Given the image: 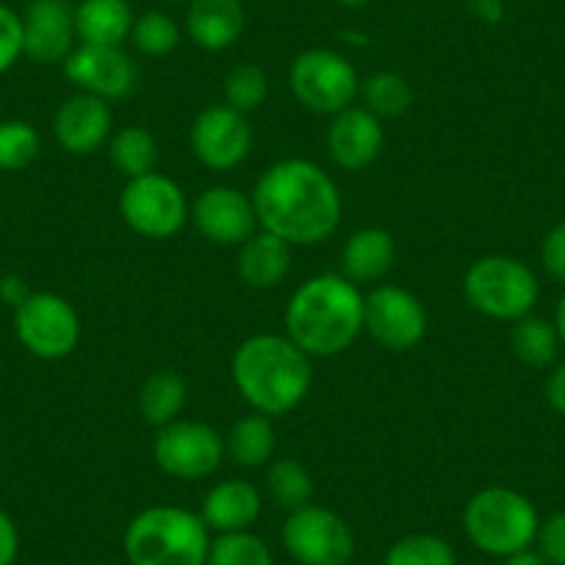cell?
<instances>
[{
    "label": "cell",
    "mask_w": 565,
    "mask_h": 565,
    "mask_svg": "<svg viewBox=\"0 0 565 565\" xmlns=\"http://www.w3.org/2000/svg\"><path fill=\"white\" fill-rule=\"evenodd\" d=\"M286 335L308 358H335L363 333V291L344 275H317L297 286L282 313Z\"/></svg>",
    "instance_id": "3957f363"
},
{
    "label": "cell",
    "mask_w": 565,
    "mask_h": 565,
    "mask_svg": "<svg viewBox=\"0 0 565 565\" xmlns=\"http://www.w3.org/2000/svg\"><path fill=\"white\" fill-rule=\"evenodd\" d=\"M504 565H548V559L543 557L537 548H521V552L510 554V557H504Z\"/></svg>",
    "instance_id": "b9f144b4"
},
{
    "label": "cell",
    "mask_w": 565,
    "mask_h": 565,
    "mask_svg": "<svg viewBox=\"0 0 565 565\" xmlns=\"http://www.w3.org/2000/svg\"><path fill=\"white\" fill-rule=\"evenodd\" d=\"M260 231L275 233L291 247L322 244L341 225V192L333 178L308 159H282L253 189Z\"/></svg>",
    "instance_id": "6da1fadb"
},
{
    "label": "cell",
    "mask_w": 565,
    "mask_h": 565,
    "mask_svg": "<svg viewBox=\"0 0 565 565\" xmlns=\"http://www.w3.org/2000/svg\"><path fill=\"white\" fill-rule=\"evenodd\" d=\"M211 530L200 513L178 504H153L130 519L122 535L128 565H205Z\"/></svg>",
    "instance_id": "277c9868"
},
{
    "label": "cell",
    "mask_w": 565,
    "mask_h": 565,
    "mask_svg": "<svg viewBox=\"0 0 565 565\" xmlns=\"http://www.w3.org/2000/svg\"><path fill=\"white\" fill-rule=\"evenodd\" d=\"M466 9L482 25H499L504 20V0H466Z\"/></svg>",
    "instance_id": "f35d334b"
},
{
    "label": "cell",
    "mask_w": 565,
    "mask_h": 565,
    "mask_svg": "<svg viewBox=\"0 0 565 565\" xmlns=\"http://www.w3.org/2000/svg\"><path fill=\"white\" fill-rule=\"evenodd\" d=\"M463 297L482 317L515 322L535 311L541 282L521 258L493 253L482 255L466 269Z\"/></svg>",
    "instance_id": "8992f818"
},
{
    "label": "cell",
    "mask_w": 565,
    "mask_h": 565,
    "mask_svg": "<svg viewBox=\"0 0 565 565\" xmlns=\"http://www.w3.org/2000/svg\"><path fill=\"white\" fill-rule=\"evenodd\" d=\"M335 3H339V7H344V9H363L369 0H335Z\"/></svg>",
    "instance_id": "ee69618b"
},
{
    "label": "cell",
    "mask_w": 565,
    "mask_h": 565,
    "mask_svg": "<svg viewBox=\"0 0 565 565\" xmlns=\"http://www.w3.org/2000/svg\"><path fill=\"white\" fill-rule=\"evenodd\" d=\"M244 23L242 0H189L183 31L198 47L220 53L242 40Z\"/></svg>",
    "instance_id": "d6986e66"
},
{
    "label": "cell",
    "mask_w": 565,
    "mask_h": 565,
    "mask_svg": "<svg viewBox=\"0 0 565 565\" xmlns=\"http://www.w3.org/2000/svg\"><path fill=\"white\" fill-rule=\"evenodd\" d=\"M396 264V242L385 227H361L341 247V275L355 286H377Z\"/></svg>",
    "instance_id": "44dd1931"
},
{
    "label": "cell",
    "mask_w": 565,
    "mask_h": 565,
    "mask_svg": "<svg viewBox=\"0 0 565 565\" xmlns=\"http://www.w3.org/2000/svg\"><path fill=\"white\" fill-rule=\"evenodd\" d=\"M231 377L242 399L264 416H286L311 394V358L282 333H255L236 347Z\"/></svg>",
    "instance_id": "7a4b0ae2"
},
{
    "label": "cell",
    "mask_w": 565,
    "mask_h": 565,
    "mask_svg": "<svg viewBox=\"0 0 565 565\" xmlns=\"http://www.w3.org/2000/svg\"><path fill=\"white\" fill-rule=\"evenodd\" d=\"M153 458L167 477L183 482L205 480L225 460V438L211 424L175 418L156 433Z\"/></svg>",
    "instance_id": "8fae6325"
},
{
    "label": "cell",
    "mask_w": 565,
    "mask_h": 565,
    "mask_svg": "<svg viewBox=\"0 0 565 565\" xmlns=\"http://www.w3.org/2000/svg\"><path fill=\"white\" fill-rule=\"evenodd\" d=\"M225 106L236 108L238 114H253L269 97V75L258 64H236L225 75Z\"/></svg>",
    "instance_id": "836d02e7"
},
{
    "label": "cell",
    "mask_w": 565,
    "mask_h": 565,
    "mask_svg": "<svg viewBox=\"0 0 565 565\" xmlns=\"http://www.w3.org/2000/svg\"><path fill=\"white\" fill-rule=\"evenodd\" d=\"M238 277L249 289L269 291L277 289L291 271V244L277 238L269 231H255L247 242L238 247L236 260Z\"/></svg>",
    "instance_id": "7402d4cb"
},
{
    "label": "cell",
    "mask_w": 565,
    "mask_h": 565,
    "mask_svg": "<svg viewBox=\"0 0 565 565\" xmlns=\"http://www.w3.org/2000/svg\"><path fill=\"white\" fill-rule=\"evenodd\" d=\"M20 18H23V56L29 62L42 67L67 62L78 42L67 0H31Z\"/></svg>",
    "instance_id": "2e32d148"
},
{
    "label": "cell",
    "mask_w": 565,
    "mask_h": 565,
    "mask_svg": "<svg viewBox=\"0 0 565 565\" xmlns=\"http://www.w3.org/2000/svg\"><path fill=\"white\" fill-rule=\"evenodd\" d=\"M170 3H189V0H170Z\"/></svg>",
    "instance_id": "f6af8a7d"
},
{
    "label": "cell",
    "mask_w": 565,
    "mask_h": 565,
    "mask_svg": "<svg viewBox=\"0 0 565 565\" xmlns=\"http://www.w3.org/2000/svg\"><path fill=\"white\" fill-rule=\"evenodd\" d=\"M189 220H194L205 242L220 247H242L258 231L253 198L236 186H209L200 192Z\"/></svg>",
    "instance_id": "9a60e30c"
},
{
    "label": "cell",
    "mask_w": 565,
    "mask_h": 565,
    "mask_svg": "<svg viewBox=\"0 0 565 565\" xmlns=\"http://www.w3.org/2000/svg\"><path fill=\"white\" fill-rule=\"evenodd\" d=\"M541 515L521 491L508 486H488L477 491L463 508V530L471 546L491 557L530 548L537 537Z\"/></svg>",
    "instance_id": "5b68a950"
},
{
    "label": "cell",
    "mask_w": 565,
    "mask_h": 565,
    "mask_svg": "<svg viewBox=\"0 0 565 565\" xmlns=\"http://www.w3.org/2000/svg\"><path fill=\"white\" fill-rule=\"evenodd\" d=\"M510 347H513V355L521 363L532 369H546L557 361L559 355V341L557 324L554 319L535 317V313H526V317L515 319L513 330H510Z\"/></svg>",
    "instance_id": "484cf974"
},
{
    "label": "cell",
    "mask_w": 565,
    "mask_h": 565,
    "mask_svg": "<svg viewBox=\"0 0 565 565\" xmlns=\"http://www.w3.org/2000/svg\"><path fill=\"white\" fill-rule=\"evenodd\" d=\"M385 145L383 119L369 108L350 106L333 114L328 125V153L335 167L347 172H361L380 159Z\"/></svg>",
    "instance_id": "e0dca14e"
},
{
    "label": "cell",
    "mask_w": 565,
    "mask_h": 565,
    "mask_svg": "<svg viewBox=\"0 0 565 565\" xmlns=\"http://www.w3.org/2000/svg\"><path fill=\"white\" fill-rule=\"evenodd\" d=\"M383 565H458V554L449 541L430 532H416L391 543Z\"/></svg>",
    "instance_id": "1f68e13d"
},
{
    "label": "cell",
    "mask_w": 565,
    "mask_h": 565,
    "mask_svg": "<svg viewBox=\"0 0 565 565\" xmlns=\"http://www.w3.org/2000/svg\"><path fill=\"white\" fill-rule=\"evenodd\" d=\"M81 317L73 302L53 291H31L23 306L14 308V335L42 361H62L81 344Z\"/></svg>",
    "instance_id": "9c48e42d"
},
{
    "label": "cell",
    "mask_w": 565,
    "mask_h": 565,
    "mask_svg": "<svg viewBox=\"0 0 565 565\" xmlns=\"http://www.w3.org/2000/svg\"><path fill=\"white\" fill-rule=\"evenodd\" d=\"M554 324H557L559 341H563V347H565V295L559 297V302H557V311H554Z\"/></svg>",
    "instance_id": "7bdbcfd3"
},
{
    "label": "cell",
    "mask_w": 565,
    "mask_h": 565,
    "mask_svg": "<svg viewBox=\"0 0 565 565\" xmlns=\"http://www.w3.org/2000/svg\"><path fill=\"white\" fill-rule=\"evenodd\" d=\"M73 18L81 45H122L136 14L128 0H81Z\"/></svg>",
    "instance_id": "603a6c76"
},
{
    "label": "cell",
    "mask_w": 565,
    "mask_h": 565,
    "mask_svg": "<svg viewBox=\"0 0 565 565\" xmlns=\"http://www.w3.org/2000/svg\"><path fill=\"white\" fill-rule=\"evenodd\" d=\"M189 388L186 380L170 369H159L150 374L139 388V416L150 427H167L175 418H181L183 407H186Z\"/></svg>",
    "instance_id": "d4e9b609"
},
{
    "label": "cell",
    "mask_w": 565,
    "mask_h": 565,
    "mask_svg": "<svg viewBox=\"0 0 565 565\" xmlns=\"http://www.w3.org/2000/svg\"><path fill=\"white\" fill-rule=\"evenodd\" d=\"M363 333L383 350L407 352L422 344L427 333V311L413 291L394 282H377L363 295Z\"/></svg>",
    "instance_id": "7c38bea8"
},
{
    "label": "cell",
    "mask_w": 565,
    "mask_h": 565,
    "mask_svg": "<svg viewBox=\"0 0 565 565\" xmlns=\"http://www.w3.org/2000/svg\"><path fill=\"white\" fill-rule=\"evenodd\" d=\"M20 554V530L12 515L0 508V565H14Z\"/></svg>",
    "instance_id": "74e56055"
},
{
    "label": "cell",
    "mask_w": 565,
    "mask_h": 565,
    "mask_svg": "<svg viewBox=\"0 0 565 565\" xmlns=\"http://www.w3.org/2000/svg\"><path fill=\"white\" fill-rule=\"evenodd\" d=\"M205 565H275L269 543L253 530L222 532L211 537L209 563Z\"/></svg>",
    "instance_id": "4dcf8cb0"
},
{
    "label": "cell",
    "mask_w": 565,
    "mask_h": 565,
    "mask_svg": "<svg viewBox=\"0 0 565 565\" xmlns=\"http://www.w3.org/2000/svg\"><path fill=\"white\" fill-rule=\"evenodd\" d=\"M23 58V18L0 3V75H7Z\"/></svg>",
    "instance_id": "e575fe53"
},
{
    "label": "cell",
    "mask_w": 565,
    "mask_h": 565,
    "mask_svg": "<svg viewBox=\"0 0 565 565\" xmlns=\"http://www.w3.org/2000/svg\"><path fill=\"white\" fill-rule=\"evenodd\" d=\"M189 148L194 159L209 170H236L253 150V128L247 114H238L225 103L203 108L189 128Z\"/></svg>",
    "instance_id": "4fadbf2b"
},
{
    "label": "cell",
    "mask_w": 565,
    "mask_h": 565,
    "mask_svg": "<svg viewBox=\"0 0 565 565\" xmlns=\"http://www.w3.org/2000/svg\"><path fill=\"white\" fill-rule=\"evenodd\" d=\"M29 286H25L23 277L18 275H7V277H0V300L7 302V306L18 308L23 306L25 300H29Z\"/></svg>",
    "instance_id": "60d3db41"
},
{
    "label": "cell",
    "mask_w": 565,
    "mask_h": 565,
    "mask_svg": "<svg viewBox=\"0 0 565 565\" xmlns=\"http://www.w3.org/2000/svg\"><path fill=\"white\" fill-rule=\"evenodd\" d=\"M53 139L70 156H92L111 139V108L95 95L67 97L53 114Z\"/></svg>",
    "instance_id": "ac0fdd59"
},
{
    "label": "cell",
    "mask_w": 565,
    "mask_h": 565,
    "mask_svg": "<svg viewBox=\"0 0 565 565\" xmlns=\"http://www.w3.org/2000/svg\"><path fill=\"white\" fill-rule=\"evenodd\" d=\"M181 25H178L167 12H159V9L136 14L134 29H130V42H134V47L141 56L150 58L170 56V53L178 51V45H181Z\"/></svg>",
    "instance_id": "f546056e"
},
{
    "label": "cell",
    "mask_w": 565,
    "mask_h": 565,
    "mask_svg": "<svg viewBox=\"0 0 565 565\" xmlns=\"http://www.w3.org/2000/svg\"><path fill=\"white\" fill-rule=\"evenodd\" d=\"M108 159L125 181L148 175L159 164V141L148 128L128 125L108 139Z\"/></svg>",
    "instance_id": "4316f807"
},
{
    "label": "cell",
    "mask_w": 565,
    "mask_h": 565,
    "mask_svg": "<svg viewBox=\"0 0 565 565\" xmlns=\"http://www.w3.org/2000/svg\"><path fill=\"white\" fill-rule=\"evenodd\" d=\"M40 130L25 119H3L0 122V172L29 170L40 159Z\"/></svg>",
    "instance_id": "d6a6232c"
},
{
    "label": "cell",
    "mask_w": 565,
    "mask_h": 565,
    "mask_svg": "<svg viewBox=\"0 0 565 565\" xmlns=\"http://www.w3.org/2000/svg\"><path fill=\"white\" fill-rule=\"evenodd\" d=\"M282 546L297 565H350L355 535L335 510L308 502L282 521Z\"/></svg>",
    "instance_id": "30bf717a"
},
{
    "label": "cell",
    "mask_w": 565,
    "mask_h": 565,
    "mask_svg": "<svg viewBox=\"0 0 565 565\" xmlns=\"http://www.w3.org/2000/svg\"><path fill=\"white\" fill-rule=\"evenodd\" d=\"M264 499L260 491L249 480H222L203 497L200 519L205 521L214 535L222 532H242L253 530L255 521L260 519Z\"/></svg>",
    "instance_id": "ffe728a7"
},
{
    "label": "cell",
    "mask_w": 565,
    "mask_h": 565,
    "mask_svg": "<svg viewBox=\"0 0 565 565\" xmlns=\"http://www.w3.org/2000/svg\"><path fill=\"white\" fill-rule=\"evenodd\" d=\"M289 86L302 108L333 117L355 103L361 78L344 53L330 47H308L291 62Z\"/></svg>",
    "instance_id": "ba28073f"
},
{
    "label": "cell",
    "mask_w": 565,
    "mask_h": 565,
    "mask_svg": "<svg viewBox=\"0 0 565 565\" xmlns=\"http://www.w3.org/2000/svg\"><path fill=\"white\" fill-rule=\"evenodd\" d=\"M535 543L548 565H565V513H554L541 521Z\"/></svg>",
    "instance_id": "d590c367"
},
{
    "label": "cell",
    "mask_w": 565,
    "mask_h": 565,
    "mask_svg": "<svg viewBox=\"0 0 565 565\" xmlns=\"http://www.w3.org/2000/svg\"><path fill=\"white\" fill-rule=\"evenodd\" d=\"M277 433L275 424L264 413L242 416L225 436V455L242 469H260L275 460Z\"/></svg>",
    "instance_id": "cb8c5ba5"
},
{
    "label": "cell",
    "mask_w": 565,
    "mask_h": 565,
    "mask_svg": "<svg viewBox=\"0 0 565 565\" xmlns=\"http://www.w3.org/2000/svg\"><path fill=\"white\" fill-rule=\"evenodd\" d=\"M119 216L136 236L164 242L183 231L192 216V205L181 183L153 170L125 181L119 192Z\"/></svg>",
    "instance_id": "52a82bcc"
},
{
    "label": "cell",
    "mask_w": 565,
    "mask_h": 565,
    "mask_svg": "<svg viewBox=\"0 0 565 565\" xmlns=\"http://www.w3.org/2000/svg\"><path fill=\"white\" fill-rule=\"evenodd\" d=\"M546 402L554 413L565 416V361L548 372L546 377Z\"/></svg>",
    "instance_id": "ab89813d"
},
{
    "label": "cell",
    "mask_w": 565,
    "mask_h": 565,
    "mask_svg": "<svg viewBox=\"0 0 565 565\" xmlns=\"http://www.w3.org/2000/svg\"><path fill=\"white\" fill-rule=\"evenodd\" d=\"M266 493L277 508L291 513L313 502V480L300 460L275 458L266 466Z\"/></svg>",
    "instance_id": "83f0119b"
},
{
    "label": "cell",
    "mask_w": 565,
    "mask_h": 565,
    "mask_svg": "<svg viewBox=\"0 0 565 565\" xmlns=\"http://www.w3.org/2000/svg\"><path fill=\"white\" fill-rule=\"evenodd\" d=\"M361 100L363 108L380 119H394L411 111L413 106V86L402 78L399 73H374L361 81Z\"/></svg>",
    "instance_id": "f1b7e54d"
},
{
    "label": "cell",
    "mask_w": 565,
    "mask_h": 565,
    "mask_svg": "<svg viewBox=\"0 0 565 565\" xmlns=\"http://www.w3.org/2000/svg\"><path fill=\"white\" fill-rule=\"evenodd\" d=\"M541 264L552 280L565 286V222H557L546 231L541 242Z\"/></svg>",
    "instance_id": "8d00e7d4"
},
{
    "label": "cell",
    "mask_w": 565,
    "mask_h": 565,
    "mask_svg": "<svg viewBox=\"0 0 565 565\" xmlns=\"http://www.w3.org/2000/svg\"><path fill=\"white\" fill-rule=\"evenodd\" d=\"M64 75L78 92L106 103L134 95L139 84V70L122 45H75L64 62Z\"/></svg>",
    "instance_id": "5bb4252c"
}]
</instances>
